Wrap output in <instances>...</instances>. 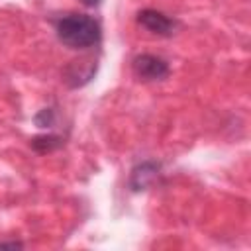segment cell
I'll list each match as a JSON object with an SVG mask.
<instances>
[{
	"instance_id": "obj_1",
	"label": "cell",
	"mask_w": 251,
	"mask_h": 251,
	"mask_svg": "<svg viewBox=\"0 0 251 251\" xmlns=\"http://www.w3.org/2000/svg\"><path fill=\"white\" fill-rule=\"evenodd\" d=\"M55 29L59 41L71 49H88L102 37L98 20L88 14H69L57 22Z\"/></svg>"
},
{
	"instance_id": "obj_2",
	"label": "cell",
	"mask_w": 251,
	"mask_h": 251,
	"mask_svg": "<svg viewBox=\"0 0 251 251\" xmlns=\"http://www.w3.org/2000/svg\"><path fill=\"white\" fill-rule=\"evenodd\" d=\"M131 69L135 73L137 78L141 80H165L169 75H171V67L169 63L159 57V55H153V53H141V55H135L133 61H131Z\"/></svg>"
},
{
	"instance_id": "obj_3",
	"label": "cell",
	"mask_w": 251,
	"mask_h": 251,
	"mask_svg": "<svg viewBox=\"0 0 251 251\" xmlns=\"http://www.w3.org/2000/svg\"><path fill=\"white\" fill-rule=\"evenodd\" d=\"M163 165L155 159H147L137 163L131 171H129V178H127V188L131 192H141L147 190L159 176H161Z\"/></svg>"
},
{
	"instance_id": "obj_4",
	"label": "cell",
	"mask_w": 251,
	"mask_h": 251,
	"mask_svg": "<svg viewBox=\"0 0 251 251\" xmlns=\"http://www.w3.org/2000/svg\"><path fill=\"white\" fill-rule=\"evenodd\" d=\"M137 24L141 27H145L147 31L155 33V35H173L175 33V27H176V22L173 18H169L167 14L155 10V8H145L137 14Z\"/></svg>"
},
{
	"instance_id": "obj_5",
	"label": "cell",
	"mask_w": 251,
	"mask_h": 251,
	"mask_svg": "<svg viewBox=\"0 0 251 251\" xmlns=\"http://www.w3.org/2000/svg\"><path fill=\"white\" fill-rule=\"evenodd\" d=\"M96 73V61L92 59H76L71 61L63 71V80L69 88H80L92 80Z\"/></svg>"
},
{
	"instance_id": "obj_6",
	"label": "cell",
	"mask_w": 251,
	"mask_h": 251,
	"mask_svg": "<svg viewBox=\"0 0 251 251\" xmlns=\"http://www.w3.org/2000/svg\"><path fill=\"white\" fill-rule=\"evenodd\" d=\"M63 145H65V137L59 135V133H41V135L31 137V141H29V147H31L35 153H39V155L55 153V151H59Z\"/></svg>"
},
{
	"instance_id": "obj_7",
	"label": "cell",
	"mask_w": 251,
	"mask_h": 251,
	"mask_svg": "<svg viewBox=\"0 0 251 251\" xmlns=\"http://www.w3.org/2000/svg\"><path fill=\"white\" fill-rule=\"evenodd\" d=\"M33 124L37 126V127H41V129H49V127H53L55 124H57V110L55 108H41L35 116H33Z\"/></svg>"
},
{
	"instance_id": "obj_8",
	"label": "cell",
	"mask_w": 251,
	"mask_h": 251,
	"mask_svg": "<svg viewBox=\"0 0 251 251\" xmlns=\"http://www.w3.org/2000/svg\"><path fill=\"white\" fill-rule=\"evenodd\" d=\"M0 249H24L22 241H0Z\"/></svg>"
},
{
	"instance_id": "obj_9",
	"label": "cell",
	"mask_w": 251,
	"mask_h": 251,
	"mask_svg": "<svg viewBox=\"0 0 251 251\" xmlns=\"http://www.w3.org/2000/svg\"><path fill=\"white\" fill-rule=\"evenodd\" d=\"M82 6H86V8H96V6H100L102 4V0H78Z\"/></svg>"
}]
</instances>
